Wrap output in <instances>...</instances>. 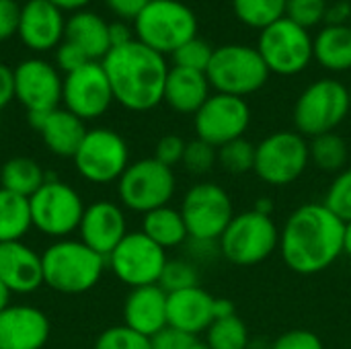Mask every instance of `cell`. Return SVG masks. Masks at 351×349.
I'll return each mask as SVG.
<instances>
[{
    "label": "cell",
    "mask_w": 351,
    "mask_h": 349,
    "mask_svg": "<svg viewBox=\"0 0 351 349\" xmlns=\"http://www.w3.org/2000/svg\"><path fill=\"white\" fill-rule=\"evenodd\" d=\"M346 222L323 202L298 206L280 228V255L288 269L300 276H315L343 255Z\"/></svg>",
    "instance_id": "1"
},
{
    "label": "cell",
    "mask_w": 351,
    "mask_h": 349,
    "mask_svg": "<svg viewBox=\"0 0 351 349\" xmlns=\"http://www.w3.org/2000/svg\"><path fill=\"white\" fill-rule=\"evenodd\" d=\"M113 99L128 111L144 113L162 103L169 64L162 53L150 49L138 39L111 47L103 58Z\"/></svg>",
    "instance_id": "2"
},
{
    "label": "cell",
    "mask_w": 351,
    "mask_h": 349,
    "mask_svg": "<svg viewBox=\"0 0 351 349\" xmlns=\"http://www.w3.org/2000/svg\"><path fill=\"white\" fill-rule=\"evenodd\" d=\"M43 284L60 294H84L93 290L105 269L107 257L88 249L80 239L53 241L41 253Z\"/></svg>",
    "instance_id": "3"
},
{
    "label": "cell",
    "mask_w": 351,
    "mask_h": 349,
    "mask_svg": "<svg viewBox=\"0 0 351 349\" xmlns=\"http://www.w3.org/2000/svg\"><path fill=\"white\" fill-rule=\"evenodd\" d=\"M351 113L350 86L335 78L311 82L296 99L292 119L294 130L306 140L337 132Z\"/></svg>",
    "instance_id": "4"
},
{
    "label": "cell",
    "mask_w": 351,
    "mask_h": 349,
    "mask_svg": "<svg viewBox=\"0 0 351 349\" xmlns=\"http://www.w3.org/2000/svg\"><path fill=\"white\" fill-rule=\"evenodd\" d=\"M218 243L228 263L253 267L267 261L280 249V226L274 216L259 214L251 208L234 214Z\"/></svg>",
    "instance_id": "5"
},
{
    "label": "cell",
    "mask_w": 351,
    "mask_h": 349,
    "mask_svg": "<svg viewBox=\"0 0 351 349\" xmlns=\"http://www.w3.org/2000/svg\"><path fill=\"white\" fill-rule=\"evenodd\" d=\"M134 35L140 43L167 56L197 37L195 12L179 0H150L134 21Z\"/></svg>",
    "instance_id": "6"
},
{
    "label": "cell",
    "mask_w": 351,
    "mask_h": 349,
    "mask_svg": "<svg viewBox=\"0 0 351 349\" xmlns=\"http://www.w3.org/2000/svg\"><path fill=\"white\" fill-rule=\"evenodd\" d=\"M269 70L257 47L226 43L214 49L206 76L216 93L247 99L269 80Z\"/></svg>",
    "instance_id": "7"
},
{
    "label": "cell",
    "mask_w": 351,
    "mask_h": 349,
    "mask_svg": "<svg viewBox=\"0 0 351 349\" xmlns=\"http://www.w3.org/2000/svg\"><path fill=\"white\" fill-rule=\"evenodd\" d=\"M33 228L53 241L70 239L78 232L86 204L76 187L62 179L49 177L29 197Z\"/></svg>",
    "instance_id": "8"
},
{
    "label": "cell",
    "mask_w": 351,
    "mask_h": 349,
    "mask_svg": "<svg viewBox=\"0 0 351 349\" xmlns=\"http://www.w3.org/2000/svg\"><path fill=\"white\" fill-rule=\"evenodd\" d=\"M115 185L123 210L144 216L156 208L171 206L177 191V177L171 167L150 156L130 163Z\"/></svg>",
    "instance_id": "9"
},
{
    "label": "cell",
    "mask_w": 351,
    "mask_h": 349,
    "mask_svg": "<svg viewBox=\"0 0 351 349\" xmlns=\"http://www.w3.org/2000/svg\"><path fill=\"white\" fill-rule=\"evenodd\" d=\"M311 165L308 140L296 130H278L255 144L253 173L271 187L296 183Z\"/></svg>",
    "instance_id": "10"
},
{
    "label": "cell",
    "mask_w": 351,
    "mask_h": 349,
    "mask_svg": "<svg viewBox=\"0 0 351 349\" xmlns=\"http://www.w3.org/2000/svg\"><path fill=\"white\" fill-rule=\"evenodd\" d=\"M76 173L93 185L117 183L130 167V146L125 138L111 128H93L80 142L74 158Z\"/></svg>",
    "instance_id": "11"
},
{
    "label": "cell",
    "mask_w": 351,
    "mask_h": 349,
    "mask_svg": "<svg viewBox=\"0 0 351 349\" xmlns=\"http://www.w3.org/2000/svg\"><path fill=\"white\" fill-rule=\"evenodd\" d=\"M257 51L261 53L267 70L278 76H296L315 60L311 33L288 16L259 33Z\"/></svg>",
    "instance_id": "12"
},
{
    "label": "cell",
    "mask_w": 351,
    "mask_h": 349,
    "mask_svg": "<svg viewBox=\"0 0 351 349\" xmlns=\"http://www.w3.org/2000/svg\"><path fill=\"white\" fill-rule=\"evenodd\" d=\"M179 210L183 214L189 239L204 241H220L237 214L228 191L212 181L191 185L185 191Z\"/></svg>",
    "instance_id": "13"
},
{
    "label": "cell",
    "mask_w": 351,
    "mask_h": 349,
    "mask_svg": "<svg viewBox=\"0 0 351 349\" xmlns=\"http://www.w3.org/2000/svg\"><path fill=\"white\" fill-rule=\"evenodd\" d=\"M167 261L169 257L162 247L150 241L142 230H130L107 257V267L132 290L158 284Z\"/></svg>",
    "instance_id": "14"
},
{
    "label": "cell",
    "mask_w": 351,
    "mask_h": 349,
    "mask_svg": "<svg viewBox=\"0 0 351 349\" xmlns=\"http://www.w3.org/2000/svg\"><path fill=\"white\" fill-rule=\"evenodd\" d=\"M251 125V107L245 99L214 93L193 115L195 138L220 148L232 140L245 138Z\"/></svg>",
    "instance_id": "15"
},
{
    "label": "cell",
    "mask_w": 351,
    "mask_h": 349,
    "mask_svg": "<svg viewBox=\"0 0 351 349\" xmlns=\"http://www.w3.org/2000/svg\"><path fill=\"white\" fill-rule=\"evenodd\" d=\"M113 103V91L101 62H88L64 76L62 107L82 121L105 115Z\"/></svg>",
    "instance_id": "16"
},
{
    "label": "cell",
    "mask_w": 351,
    "mask_h": 349,
    "mask_svg": "<svg viewBox=\"0 0 351 349\" xmlns=\"http://www.w3.org/2000/svg\"><path fill=\"white\" fill-rule=\"evenodd\" d=\"M14 72V99L27 109V113H47L62 107L64 76L56 64L29 58L23 60Z\"/></svg>",
    "instance_id": "17"
},
{
    "label": "cell",
    "mask_w": 351,
    "mask_h": 349,
    "mask_svg": "<svg viewBox=\"0 0 351 349\" xmlns=\"http://www.w3.org/2000/svg\"><path fill=\"white\" fill-rule=\"evenodd\" d=\"M128 232L130 228L123 206L109 200L88 204L78 226V239L103 257H109Z\"/></svg>",
    "instance_id": "18"
},
{
    "label": "cell",
    "mask_w": 351,
    "mask_h": 349,
    "mask_svg": "<svg viewBox=\"0 0 351 349\" xmlns=\"http://www.w3.org/2000/svg\"><path fill=\"white\" fill-rule=\"evenodd\" d=\"M66 33V16L64 10L58 8L49 0H27L21 4L19 19V39L25 47L33 51H49L56 49L64 41Z\"/></svg>",
    "instance_id": "19"
},
{
    "label": "cell",
    "mask_w": 351,
    "mask_h": 349,
    "mask_svg": "<svg viewBox=\"0 0 351 349\" xmlns=\"http://www.w3.org/2000/svg\"><path fill=\"white\" fill-rule=\"evenodd\" d=\"M51 335L47 315L31 304H10L0 313V349H43Z\"/></svg>",
    "instance_id": "20"
},
{
    "label": "cell",
    "mask_w": 351,
    "mask_h": 349,
    "mask_svg": "<svg viewBox=\"0 0 351 349\" xmlns=\"http://www.w3.org/2000/svg\"><path fill=\"white\" fill-rule=\"evenodd\" d=\"M27 121L41 136L45 148L60 158H74L88 132L84 121L64 107L47 113H27Z\"/></svg>",
    "instance_id": "21"
},
{
    "label": "cell",
    "mask_w": 351,
    "mask_h": 349,
    "mask_svg": "<svg viewBox=\"0 0 351 349\" xmlns=\"http://www.w3.org/2000/svg\"><path fill=\"white\" fill-rule=\"evenodd\" d=\"M0 282L19 296L37 292L43 286L41 253L23 241L0 243Z\"/></svg>",
    "instance_id": "22"
},
{
    "label": "cell",
    "mask_w": 351,
    "mask_h": 349,
    "mask_svg": "<svg viewBox=\"0 0 351 349\" xmlns=\"http://www.w3.org/2000/svg\"><path fill=\"white\" fill-rule=\"evenodd\" d=\"M214 298L202 286L171 292L167 296V323L191 337H199L214 323Z\"/></svg>",
    "instance_id": "23"
},
{
    "label": "cell",
    "mask_w": 351,
    "mask_h": 349,
    "mask_svg": "<svg viewBox=\"0 0 351 349\" xmlns=\"http://www.w3.org/2000/svg\"><path fill=\"white\" fill-rule=\"evenodd\" d=\"M167 292L154 284V286H142L132 288L130 294L123 300V325L132 331L154 337L158 331H162L167 323Z\"/></svg>",
    "instance_id": "24"
},
{
    "label": "cell",
    "mask_w": 351,
    "mask_h": 349,
    "mask_svg": "<svg viewBox=\"0 0 351 349\" xmlns=\"http://www.w3.org/2000/svg\"><path fill=\"white\" fill-rule=\"evenodd\" d=\"M210 91L212 86L206 72L173 66L167 76L162 103H167L175 113L195 115L210 99Z\"/></svg>",
    "instance_id": "25"
},
{
    "label": "cell",
    "mask_w": 351,
    "mask_h": 349,
    "mask_svg": "<svg viewBox=\"0 0 351 349\" xmlns=\"http://www.w3.org/2000/svg\"><path fill=\"white\" fill-rule=\"evenodd\" d=\"M64 39L74 43L90 62H103L111 51L109 23L90 10H76L66 19Z\"/></svg>",
    "instance_id": "26"
},
{
    "label": "cell",
    "mask_w": 351,
    "mask_h": 349,
    "mask_svg": "<svg viewBox=\"0 0 351 349\" xmlns=\"http://www.w3.org/2000/svg\"><path fill=\"white\" fill-rule=\"evenodd\" d=\"M315 60L329 72L351 70V27L350 25H325L317 37H313Z\"/></svg>",
    "instance_id": "27"
},
{
    "label": "cell",
    "mask_w": 351,
    "mask_h": 349,
    "mask_svg": "<svg viewBox=\"0 0 351 349\" xmlns=\"http://www.w3.org/2000/svg\"><path fill=\"white\" fill-rule=\"evenodd\" d=\"M140 230L165 251L183 247L189 241L183 214L179 208H173V206H162L144 214Z\"/></svg>",
    "instance_id": "28"
},
{
    "label": "cell",
    "mask_w": 351,
    "mask_h": 349,
    "mask_svg": "<svg viewBox=\"0 0 351 349\" xmlns=\"http://www.w3.org/2000/svg\"><path fill=\"white\" fill-rule=\"evenodd\" d=\"M45 179L43 167L31 156H12L0 167V187L23 197H31Z\"/></svg>",
    "instance_id": "29"
},
{
    "label": "cell",
    "mask_w": 351,
    "mask_h": 349,
    "mask_svg": "<svg viewBox=\"0 0 351 349\" xmlns=\"http://www.w3.org/2000/svg\"><path fill=\"white\" fill-rule=\"evenodd\" d=\"M33 228L29 197L0 187V243L23 241Z\"/></svg>",
    "instance_id": "30"
},
{
    "label": "cell",
    "mask_w": 351,
    "mask_h": 349,
    "mask_svg": "<svg viewBox=\"0 0 351 349\" xmlns=\"http://www.w3.org/2000/svg\"><path fill=\"white\" fill-rule=\"evenodd\" d=\"M308 152H311V163L323 173L337 175L350 167V146L346 138L339 136L337 132L323 134L308 140Z\"/></svg>",
    "instance_id": "31"
},
{
    "label": "cell",
    "mask_w": 351,
    "mask_h": 349,
    "mask_svg": "<svg viewBox=\"0 0 351 349\" xmlns=\"http://www.w3.org/2000/svg\"><path fill=\"white\" fill-rule=\"evenodd\" d=\"M286 6L288 0H232V10L237 19L243 25L259 31L284 19Z\"/></svg>",
    "instance_id": "32"
},
{
    "label": "cell",
    "mask_w": 351,
    "mask_h": 349,
    "mask_svg": "<svg viewBox=\"0 0 351 349\" xmlns=\"http://www.w3.org/2000/svg\"><path fill=\"white\" fill-rule=\"evenodd\" d=\"M204 335V341L210 349H249L251 346L249 329L239 315L216 319Z\"/></svg>",
    "instance_id": "33"
},
{
    "label": "cell",
    "mask_w": 351,
    "mask_h": 349,
    "mask_svg": "<svg viewBox=\"0 0 351 349\" xmlns=\"http://www.w3.org/2000/svg\"><path fill=\"white\" fill-rule=\"evenodd\" d=\"M218 165L230 175H247L255 167V144L247 138L232 140L218 148Z\"/></svg>",
    "instance_id": "34"
},
{
    "label": "cell",
    "mask_w": 351,
    "mask_h": 349,
    "mask_svg": "<svg viewBox=\"0 0 351 349\" xmlns=\"http://www.w3.org/2000/svg\"><path fill=\"white\" fill-rule=\"evenodd\" d=\"M158 286L171 294V292H179V290H187L193 286H199V269L193 261H189L187 257H179V259H169Z\"/></svg>",
    "instance_id": "35"
},
{
    "label": "cell",
    "mask_w": 351,
    "mask_h": 349,
    "mask_svg": "<svg viewBox=\"0 0 351 349\" xmlns=\"http://www.w3.org/2000/svg\"><path fill=\"white\" fill-rule=\"evenodd\" d=\"M323 204L346 224L351 222V167L333 175V181L325 191Z\"/></svg>",
    "instance_id": "36"
},
{
    "label": "cell",
    "mask_w": 351,
    "mask_h": 349,
    "mask_svg": "<svg viewBox=\"0 0 351 349\" xmlns=\"http://www.w3.org/2000/svg\"><path fill=\"white\" fill-rule=\"evenodd\" d=\"M93 349H152L150 339L132 331L125 325L107 327L101 331V335L95 339Z\"/></svg>",
    "instance_id": "37"
},
{
    "label": "cell",
    "mask_w": 351,
    "mask_h": 349,
    "mask_svg": "<svg viewBox=\"0 0 351 349\" xmlns=\"http://www.w3.org/2000/svg\"><path fill=\"white\" fill-rule=\"evenodd\" d=\"M212 45L199 37H193L191 41H187L185 45H181L175 53H173V62L179 68H189V70H197V72H206L212 60Z\"/></svg>",
    "instance_id": "38"
},
{
    "label": "cell",
    "mask_w": 351,
    "mask_h": 349,
    "mask_svg": "<svg viewBox=\"0 0 351 349\" xmlns=\"http://www.w3.org/2000/svg\"><path fill=\"white\" fill-rule=\"evenodd\" d=\"M191 175H206L218 165V148L210 146L202 140H191L185 146L183 163H181Z\"/></svg>",
    "instance_id": "39"
},
{
    "label": "cell",
    "mask_w": 351,
    "mask_h": 349,
    "mask_svg": "<svg viewBox=\"0 0 351 349\" xmlns=\"http://www.w3.org/2000/svg\"><path fill=\"white\" fill-rule=\"evenodd\" d=\"M327 6V0H288L286 16L308 31L319 23H325Z\"/></svg>",
    "instance_id": "40"
},
{
    "label": "cell",
    "mask_w": 351,
    "mask_h": 349,
    "mask_svg": "<svg viewBox=\"0 0 351 349\" xmlns=\"http://www.w3.org/2000/svg\"><path fill=\"white\" fill-rule=\"evenodd\" d=\"M269 349H325L321 337L308 329H290L269 344Z\"/></svg>",
    "instance_id": "41"
},
{
    "label": "cell",
    "mask_w": 351,
    "mask_h": 349,
    "mask_svg": "<svg viewBox=\"0 0 351 349\" xmlns=\"http://www.w3.org/2000/svg\"><path fill=\"white\" fill-rule=\"evenodd\" d=\"M185 146L187 142L177 136V134H167L162 136L158 142H156V148H154V158L167 167H175L179 163H183V154H185Z\"/></svg>",
    "instance_id": "42"
},
{
    "label": "cell",
    "mask_w": 351,
    "mask_h": 349,
    "mask_svg": "<svg viewBox=\"0 0 351 349\" xmlns=\"http://www.w3.org/2000/svg\"><path fill=\"white\" fill-rule=\"evenodd\" d=\"M90 60L74 45V43H70V41H62L58 47H56V68L66 76V74H70V72H74V70H78V68H82L84 64H88Z\"/></svg>",
    "instance_id": "43"
},
{
    "label": "cell",
    "mask_w": 351,
    "mask_h": 349,
    "mask_svg": "<svg viewBox=\"0 0 351 349\" xmlns=\"http://www.w3.org/2000/svg\"><path fill=\"white\" fill-rule=\"evenodd\" d=\"M187 247V259L193 261L195 265H204V263H212L218 257H222L220 253V243L218 241H204V239H189L185 243Z\"/></svg>",
    "instance_id": "44"
},
{
    "label": "cell",
    "mask_w": 351,
    "mask_h": 349,
    "mask_svg": "<svg viewBox=\"0 0 351 349\" xmlns=\"http://www.w3.org/2000/svg\"><path fill=\"white\" fill-rule=\"evenodd\" d=\"M195 337L173 329V327H165L162 331H158L154 337H150V348L152 349H189L193 346Z\"/></svg>",
    "instance_id": "45"
},
{
    "label": "cell",
    "mask_w": 351,
    "mask_h": 349,
    "mask_svg": "<svg viewBox=\"0 0 351 349\" xmlns=\"http://www.w3.org/2000/svg\"><path fill=\"white\" fill-rule=\"evenodd\" d=\"M21 19V4L16 0H0V41L16 35Z\"/></svg>",
    "instance_id": "46"
},
{
    "label": "cell",
    "mask_w": 351,
    "mask_h": 349,
    "mask_svg": "<svg viewBox=\"0 0 351 349\" xmlns=\"http://www.w3.org/2000/svg\"><path fill=\"white\" fill-rule=\"evenodd\" d=\"M150 0H105L107 8L117 14L121 21H136L138 14L148 6Z\"/></svg>",
    "instance_id": "47"
},
{
    "label": "cell",
    "mask_w": 351,
    "mask_h": 349,
    "mask_svg": "<svg viewBox=\"0 0 351 349\" xmlns=\"http://www.w3.org/2000/svg\"><path fill=\"white\" fill-rule=\"evenodd\" d=\"M14 99V72L6 64H0V111Z\"/></svg>",
    "instance_id": "48"
},
{
    "label": "cell",
    "mask_w": 351,
    "mask_h": 349,
    "mask_svg": "<svg viewBox=\"0 0 351 349\" xmlns=\"http://www.w3.org/2000/svg\"><path fill=\"white\" fill-rule=\"evenodd\" d=\"M351 16V2L339 0L335 4L327 6L325 12V25H350Z\"/></svg>",
    "instance_id": "49"
},
{
    "label": "cell",
    "mask_w": 351,
    "mask_h": 349,
    "mask_svg": "<svg viewBox=\"0 0 351 349\" xmlns=\"http://www.w3.org/2000/svg\"><path fill=\"white\" fill-rule=\"evenodd\" d=\"M109 37H111V47H119L125 45L130 41H134V31L125 25V21H115L109 23Z\"/></svg>",
    "instance_id": "50"
},
{
    "label": "cell",
    "mask_w": 351,
    "mask_h": 349,
    "mask_svg": "<svg viewBox=\"0 0 351 349\" xmlns=\"http://www.w3.org/2000/svg\"><path fill=\"white\" fill-rule=\"evenodd\" d=\"M237 315V304L230 298H214V321Z\"/></svg>",
    "instance_id": "51"
},
{
    "label": "cell",
    "mask_w": 351,
    "mask_h": 349,
    "mask_svg": "<svg viewBox=\"0 0 351 349\" xmlns=\"http://www.w3.org/2000/svg\"><path fill=\"white\" fill-rule=\"evenodd\" d=\"M49 2H53L58 8H62V10H82L90 0H49Z\"/></svg>",
    "instance_id": "52"
},
{
    "label": "cell",
    "mask_w": 351,
    "mask_h": 349,
    "mask_svg": "<svg viewBox=\"0 0 351 349\" xmlns=\"http://www.w3.org/2000/svg\"><path fill=\"white\" fill-rule=\"evenodd\" d=\"M253 210H255V212H259V214L271 216V214H274V202H271L269 197H259V200L255 202Z\"/></svg>",
    "instance_id": "53"
},
{
    "label": "cell",
    "mask_w": 351,
    "mask_h": 349,
    "mask_svg": "<svg viewBox=\"0 0 351 349\" xmlns=\"http://www.w3.org/2000/svg\"><path fill=\"white\" fill-rule=\"evenodd\" d=\"M10 298H12V292L0 282V313L4 311V309H8L10 306Z\"/></svg>",
    "instance_id": "54"
},
{
    "label": "cell",
    "mask_w": 351,
    "mask_h": 349,
    "mask_svg": "<svg viewBox=\"0 0 351 349\" xmlns=\"http://www.w3.org/2000/svg\"><path fill=\"white\" fill-rule=\"evenodd\" d=\"M343 255L351 259V222L346 224V237H343Z\"/></svg>",
    "instance_id": "55"
},
{
    "label": "cell",
    "mask_w": 351,
    "mask_h": 349,
    "mask_svg": "<svg viewBox=\"0 0 351 349\" xmlns=\"http://www.w3.org/2000/svg\"><path fill=\"white\" fill-rule=\"evenodd\" d=\"M189 349H210V348L206 346V341H199V339H195V341H193V346H191Z\"/></svg>",
    "instance_id": "56"
},
{
    "label": "cell",
    "mask_w": 351,
    "mask_h": 349,
    "mask_svg": "<svg viewBox=\"0 0 351 349\" xmlns=\"http://www.w3.org/2000/svg\"><path fill=\"white\" fill-rule=\"evenodd\" d=\"M350 101H351V86H350Z\"/></svg>",
    "instance_id": "57"
},
{
    "label": "cell",
    "mask_w": 351,
    "mask_h": 349,
    "mask_svg": "<svg viewBox=\"0 0 351 349\" xmlns=\"http://www.w3.org/2000/svg\"><path fill=\"white\" fill-rule=\"evenodd\" d=\"M350 27H351V16H350Z\"/></svg>",
    "instance_id": "58"
}]
</instances>
